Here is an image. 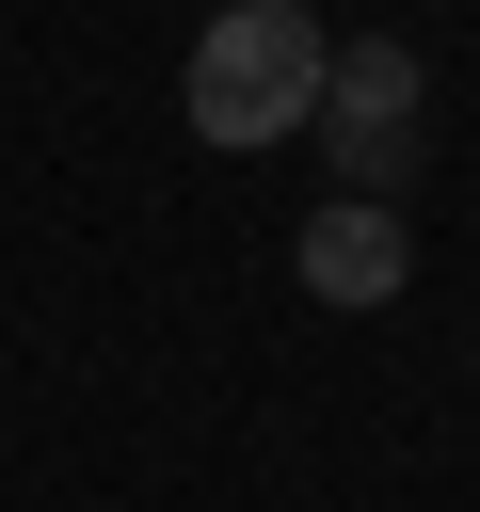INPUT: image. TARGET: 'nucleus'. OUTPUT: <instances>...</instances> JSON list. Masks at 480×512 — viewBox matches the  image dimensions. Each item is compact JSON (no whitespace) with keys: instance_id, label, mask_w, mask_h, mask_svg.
<instances>
[{"instance_id":"1","label":"nucleus","mask_w":480,"mask_h":512,"mask_svg":"<svg viewBox=\"0 0 480 512\" xmlns=\"http://www.w3.org/2000/svg\"><path fill=\"white\" fill-rule=\"evenodd\" d=\"M176 112H192V144H224V160L320 128V16H288V0H224V16L192 32V64H176Z\"/></svg>"},{"instance_id":"2","label":"nucleus","mask_w":480,"mask_h":512,"mask_svg":"<svg viewBox=\"0 0 480 512\" xmlns=\"http://www.w3.org/2000/svg\"><path fill=\"white\" fill-rule=\"evenodd\" d=\"M416 48L400 32H352V48H320V160H336V192L352 208H400V176H416Z\"/></svg>"},{"instance_id":"3","label":"nucleus","mask_w":480,"mask_h":512,"mask_svg":"<svg viewBox=\"0 0 480 512\" xmlns=\"http://www.w3.org/2000/svg\"><path fill=\"white\" fill-rule=\"evenodd\" d=\"M288 272L320 288V304H400V272H416V240H400V208H304V240H288Z\"/></svg>"},{"instance_id":"4","label":"nucleus","mask_w":480,"mask_h":512,"mask_svg":"<svg viewBox=\"0 0 480 512\" xmlns=\"http://www.w3.org/2000/svg\"><path fill=\"white\" fill-rule=\"evenodd\" d=\"M288 16H304V0H288Z\"/></svg>"}]
</instances>
